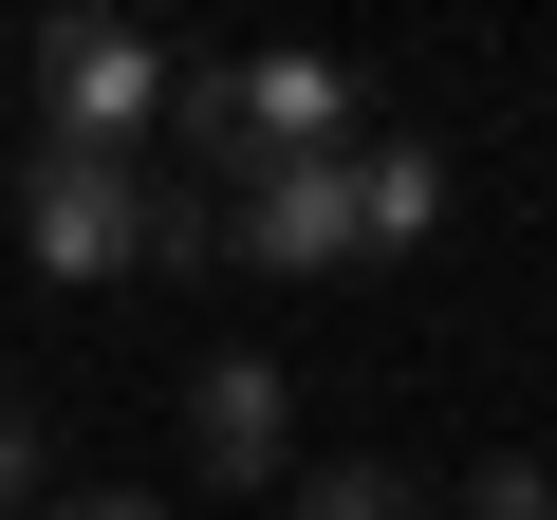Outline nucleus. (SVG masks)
<instances>
[{
  "mask_svg": "<svg viewBox=\"0 0 557 520\" xmlns=\"http://www.w3.org/2000/svg\"><path fill=\"white\" fill-rule=\"evenodd\" d=\"M465 520H557V483H539V446H502V465H465Z\"/></svg>",
  "mask_w": 557,
  "mask_h": 520,
  "instance_id": "nucleus-8",
  "label": "nucleus"
},
{
  "mask_svg": "<svg viewBox=\"0 0 557 520\" xmlns=\"http://www.w3.org/2000/svg\"><path fill=\"white\" fill-rule=\"evenodd\" d=\"M38 502H57V465H38V409L0 391V520H38Z\"/></svg>",
  "mask_w": 557,
  "mask_h": 520,
  "instance_id": "nucleus-9",
  "label": "nucleus"
},
{
  "mask_svg": "<svg viewBox=\"0 0 557 520\" xmlns=\"http://www.w3.org/2000/svg\"><path fill=\"white\" fill-rule=\"evenodd\" d=\"M149 112H168V38H131V20L38 38V149H149Z\"/></svg>",
  "mask_w": 557,
  "mask_h": 520,
  "instance_id": "nucleus-2",
  "label": "nucleus"
},
{
  "mask_svg": "<svg viewBox=\"0 0 557 520\" xmlns=\"http://www.w3.org/2000/svg\"><path fill=\"white\" fill-rule=\"evenodd\" d=\"M223 260V223H205V186H149V280H205Z\"/></svg>",
  "mask_w": 557,
  "mask_h": 520,
  "instance_id": "nucleus-7",
  "label": "nucleus"
},
{
  "mask_svg": "<svg viewBox=\"0 0 557 520\" xmlns=\"http://www.w3.org/2000/svg\"><path fill=\"white\" fill-rule=\"evenodd\" d=\"M205 223L260 260V280H335L354 260V168H242V186H205Z\"/></svg>",
  "mask_w": 557,
  "mask_h": 520,
  "instance_id": "nucleus-3",
  "label": "nucleus"
},
{
  "mask_svg": "<svg viewBox=\"0 0 557 520\" xmlns=\"http://www.w3.org/2000/svg\"><path fill=\"white\" fill-rule=\"evenodd\" d=\"M38 520H168V502H131V483H57Z\"/></svg>",
  "mask_w": 557,
  "mask_h": 520,
  "instance_id": "nucleus-10",
  "label": "nucleus"
},
{
  "mask_svg": "<svg viewBox=\"0 0 557 520\" xmlns=\"http://www.w3.org/2000/svg\"><path fill=\"white\" fill-rule=\"evenodd\" d=\"M20 260L38 280H131L149 260V149H20Z\"/></svg>",
  "mask_w": 557,
  "mask_h": 520,
  "instance_id": "nucleus-1",
  "label": "nucleus"
},
{
  "mask_svg": "<svg viewBox=\"0 0 557 520\" xmlns=\"http://www.w3.org/2000/svg\"><path fill=\"white\" fill-rule=\"evenodd\" d=\"M298 520H446V502H428L409 465H317V483H298Z\"/></svg>",
  "mask_w": 557,
  "mask_h": 520,
  "instance_id": "nucleus-6",
  "label": "nucleus"
},
{
  "mask_svg": "<svg viewBox=\"0 0 557 520\" xmlns=\"http://www.w3.org/2000/svg\"><path fill=\"white\" fill-rule=\"evenodd\" d=\"M278 428H298V391H278V354H205V372H186V446H205L223 483H260V465H298Z\"/></svg>",
  "mask_w": 557,
  "mask_h": 520,
  "instance_id": "nucleus-4",
  "label": "nucleus"
},
{
  "mask_svg": "<svg viewBox=\"0 0 557 520\" xmlns=\"http://www.w3.org/2000/svg\"><path fill=\"white\" fill-rule=\"evenodd\" d=\"M446 223V149H409V131H372L354 149V260H409Z\"/></svg>",
  "mask_w": 557,
  "mask_h": 520,
  "instance_id": "nucleus-5",
  "label": "nucleus"
}]
</instances>
